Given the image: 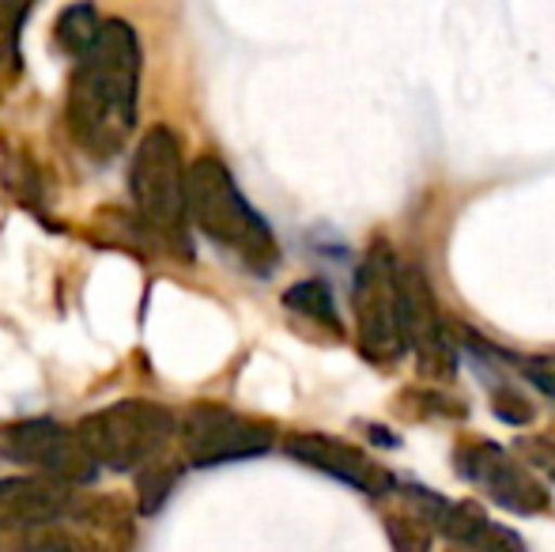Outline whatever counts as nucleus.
Listing matches in <instances>:
<instances>
[{
  "label": "nucleus",
  "instance_id": "1",
  "mask_svg": "<svg viewBox=\"0 0 555 552\" xmlns=\"http://www.w3.org/2000/svg\"><path fill=\"white\" fill-rule=\"evenodd\" d=\"M140 42L121 20L103 23L68 84V129L95 159H114L137 126Z\"/></svg>",
  "mask_w": 555,
  "mask_h": 552
},
{
  "label": "nucleus",
  "instance_id": "2",
  "mask_svg": "<svg viewBox=\"0 0 555 552\" xmlns=\"http://www.w3.org/2000/svg\"><path fill=\"white\" fill-rule=\"evenodd\" d=\"M185 216L223 246L227 254L249 266L254 273H272L280 261V246L264 216L242 197L238 182L223 159L201 155L185 167Z\"/></svg>",
  "mask_w": 555,
  "mask_h": 552
},
{
  "label": "nucleus",
  "instance_id": "3",
  "mask_svg": "<svg viewBox=\"0 0 555 552\" xmlns=\"http://www.w3.org/2000/svg\"><path fill=\"white\" fill-rule=\"evenodd\" d=\"M129 190L137 213L178 251L190 254V216H185V159L182 144L170 129L155 126L137 144L129 163Z\"/></svg>",
  "mask_w": 555,
  "mask_h": 552
},
{
  "label": "nucleus",
  "instance_id": "4",
  "mask_svg": "<svg viewBox=\"0 0 555 552\" xmlns=\"http://www.w3.org/2000/svg\"><path fill=\"white\" fill-rule=\"evenodd\" d=\"M178 420L167 406L155 401H117L99 413L83 416L76 427V439L91 454L95 465L106 470H140V465L155 462L167 450L170 435H175Z\"/></svg>",
  "mask_w": 555,
  "mask_h": 552
},
{
  "label": "nucleus",
  "instance_id": "5",
  "mask_svg": "<svg viewBox=\"0 0 555 552\" xmlns=\"http://www.w3.org/2000/svg\"><path fill=\"white\" fill-rule=\"evenodd\" d=\"M178 432H182L185 462L197 465V470L261 458V454H269L272 442H276V427H272L269 420L231 413V409L212 406V401H201V406L185 409Z\"/></svg>",
  "mask_w": 555,
  "mask_h": 552
},
{
  "label": "nucleus",
  "instance_id": "6",
  "mask_svg": "<svg viewBox=\"0 0 555 552\" xmlns=\"http://www.w3.org/2000/svg\"><path fill=\"white\" fill-rule=\"evenodd\" d=\"M397 258L386 243L366 251L356 269L351 303H356V337L371 363H397L404 356L401 330H397Z\"/></svg>",
  "mask_w": 555,
  "mask_h": 552
},
{
  "label": "nucleus",
  "instance_id": "7",
  "mask_svg": "<svg viewBox=\"0 0 555 552\" xmlns=\"http://www.w3.org/2000/svg\"><path fill=\"white\" fill-rule=\"evenodd\" d=\"M397 330H401L404 352H416V363L431 378H453L457 356L442 330L439 303H435L431 280L420 266H401L397 261Z\"/></svg>",
  "mask_w": 555,
  "mask_h": 552
},
{
  "label": "nucleus",
  "instance_id": "8",
  "mask_svg": "<svg viewBox=\"0 0 555 552\" xmlns=\"http://www.w3.org/2000/svg\"><path fill=\"white\" fill-rule=\"evenodd\" d=\"M0 450L23 465H35L38 477H53L61 485H88L99 473L76 432L53 420H20L0 432Z\"/></svg>",
  "mask_w": 555,
  "mask_h": 552
},
{
  "label": "nucleus",
  "instance_id": "9",
  "mask_svg": "<svg viewBox=\"0 0 555 552\" xmlns=\"http://www.w3.org/2000/svg\"><path fill=\"white\" fill-rule=\"evenodd\" d=\"M457 470L465 480L491 496L503 511L514 515H544L552 508V496L514 454H506L495 442H465L457 450Z\"/></svg>",
  "mask_w": 555,
  "mask_h": 552
},
{
  "label": "nucleus",
  "instance_id": "10",
  "mask_svg": "<svg viewBox=\"0 0 555 552\" xmlns=\"http://www.w3.org/2000/svg\"><path fill=\"white\" fill-rule=\"evenodd\" d=\"M287 454L295 462L310 465V470L325 473V477H336L340 485H351L366 496H386L393 492V477L389 470H382L371 454H363L359 447L344 439H333V435L322 432H299L287 439Z\"/></svg>",
  "mask_w": 555,
  "mask_h": 552
},
{
  "label": "nucleus",
  "instance_id": "11",
  "mask_svg": "<svg viewBox=\"0 0 555 552\" xmlns=\"http://www.w3.org/2000/svg\"><path fill=\"white\" fill-rule=\"evenodd\" d=\"M68 485L53 477H0V530H42L73 511Z\"/></svg>",
  "mask_w": 555,
  "mask_h": 552
},
{
  "label": "nucleus",
  "instance_id": "12",
  "mask_svg": "<svg viewBox=\"0 0 555 552\" xmlns=\"http://www.w3.org/2000/svg\"><path fill=\"white\" fill-rule=\"evenodd\" d=\"M284 307L295 310V314L310 318V322L325 325V330L340 333V314H336V299L333 292L322 284V280H299V284H292L284 292Z\"/></svg>",
  "mask_w": 555,
  "mask_h": 552
},
{
  "label": "nucleus",
  "instance_id": "13",
  "mask_svg": "<svg viewBox=\"0 0 555 552\" xmlns=\"http://www.w3.org/2000/svg\"><path fill=\"white\" fill-rule=\"evenodd\" d=\"M99 30H103V20H99L95 8H91V4H73V8H65V12H61V20H57V42L65 46L76 61H80L83 53L99 42Z\"/></svg>",
  "mask_w": 555,
  "mask_h": 552
},
{
  "label": "nucleus",
  "instance_id": "14",
  "mask_svg": "<svg viewBox=\"0 0 555 552\" xmlns=\"http://www.w3.org/2000/svg\"><path fill=\"white\" fill-rule=\"evenodd\" d=\"M488 515H483L480 503L473 500H461V503H446L442 515H439V530L446 538L453 541V545H468L473 549L476 541L483 538V530H488Z\"/></svg>",
  "mask_w": 555,
  "mask_h": 552
},
{
  "label": "nucleus",
  "instance_id": "15",
  "mask_svg": "<svg viewBox=\"0 0 555 552\" xmlns=\"http://www.w3.org/2000/svg\"><path fill=\"white\" fill-rule=\"evenodd\" d=\"M386 530L393 552H431V523H424L416 511L386 515Z\"/></svg>",
  "mask_w": 555,
  "mask_h": 552
},
{
  "label": "nucleus",
  "instance_id": "16",
  "mask_svg": "<svg viewBox=\"0 0 555 552\" xmlns=\"http://www.w3.org/2000/svg\"><path fill=\"white\" fill-rule=\"evenodd\" d=\"M38 0H0V61L20 65V35Z\"/></svg>",
  "mask_w": 555,
  "mask_h": 552
},
{
  "label": "nucleus",
  "instance_id": "17",
  "mask_svg": "<svg viewBox=\"0 0 555 552\" xmlns=\"http://www.w3.org/2000/svg\"><path fill=\"white\" fill-rule=\"evenodd\" d=\"M175 485H178V470H170V465H152V470H144L140 473V511L155 515V511L167 503Z\"/></svg>",
  "mask_w": 555,
  "mask_h": 552
},
{
  "label": "nucleus",
  "instance_id": "18",
  "mask_svg": "<svg viewBox=\"0 0 555 552\" xmlns=\"http://www.w3.org/2000/svg\"><path fill=\"white\" fill-rule=\"evenodd\" d=\"M20 552H95V545L83 538H76V534H65V530H35L27 541H23Z\"/></svg>",
  "mask_w": 555,
  "mask_h": 552
},
{
  "label": "nucleus",
  "instance_id": "19",
  "mask_svg": "<svg viewBox=\"0 0 555 552\" xmlns=\"http://www.w3.org/2000/svg\"><path fill=\"white\" fill-rule=\"evenodd\" d=\"M473 552H526V545H521V538L514 530L488 526V530H483V538L473 545Z\"/></svg>",
  "mask_w": 555,
  "mask_h": 552
},
{
  "label": "nucleus",
  "instance_id": "20",
  "mask_svg": "<svg viewBox=\"0 0 555 552\" xmlns=\"http://www.w3.org/2000/svg\"><path fill=\"white\" fill-rule=\"evenodd\" d=\"M495 413L503 416L506 424H529L533 409H529L526 398H518L514 390H503V394H495Z\"/></svg>",
  "mask_w": 555,
  "mask_h": 552
},
{
  "label": "nucleus",
  "instance_id": "21",
  "mask_svg": "<svg viewBox=\"0 0 555 552\" xmlns=\"http://www.w3.org/2000/svg\"><path fill=\"white\" fill-rule=\"evenodd\" d=\"M526 368V378L533 386H541L544 394L555 401V363L548 360V356H541V360H529V363H521Z\"/></svg>",
  "mask_w": 555,
  "mask_h": 552
},
{
  "label": "nucleus",
  "instance_id": "22",
  "mask_svg": "<svg viewBox=\"0 0 555 552\" xmlns=\"http://www.w3.org/2000/svg\"><path fill=\"white\" fill-rule=\"evenodd\" d=\"M521 450H526L529 462H533L537 470L548 473L555 480V442L552 439H529V442H521Z\"/></svg>",
  "mask_w": 555,
  "mask_h": 552
}]
</instances>
